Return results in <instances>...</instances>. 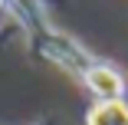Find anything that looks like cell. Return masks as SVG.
<instances>
[{
	"mask_svg": "<svg viewBox=\"0 0 128 125\" xmlns=\"http://www.w3.org/2000/svg\"><path fill=\"white\" fill-rule=\"evenodd\" d=\"M89 125H128V105L122 99H102L89 112Z\"/></svg>",
	"mask_w": 128,
	"mask_h": 125,
	"instance_id": "2",
	"label": "cell"
},
{
	"mask_svg": "<svg viewBox=\"0 0 128 125\" xmlns=\"http://www.w3.org/2000/svg\"><path fill=\"white\" fill-rule=\"evenodd\" d=\"M86 82H89V89L98 99H122V92H125L122 76H118L115 69H108V66H92L86 72Z\"/></svg>",
	"mask_w": 128,
	"mask_h": 125,
	"instance_id": "1",
	"label": "cell"
}]
</instances>
